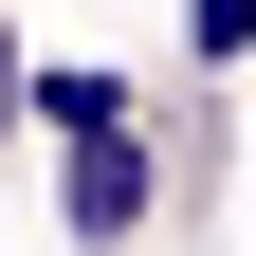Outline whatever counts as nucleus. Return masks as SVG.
I'll use <instances>...</instances> for the list:
<instances>
[{
	"label": "nucleus",
	"mask_w": 256,
	"mask_h": 256,
	"mask_svg": "<svg viewBox=\"0 0 256 256\" xmlns=\"http://www.w3.org/2000/svg\"><path fill=\"white\" fill-rule=\"evenodd\" d=\"M0 92H18V55H0Z\"/></svg>",
	"instance_id": "obj_2"
},
{
	"label": "nucleus",
	"mask_w": 256,
	"mask_h": 256,
	"mask_svg": "<svg viewBox=\"0 0 256 256\" xmlns=\"http://www.w3.org/2000/svg\"><path fill=\"white\" fill-rule=\"evenodd\" d=\"M128 220H146V146L92 128V165H74V238H128Z\"/></svg>",
	"instance_id": "obj_1"
}]
</instances>
